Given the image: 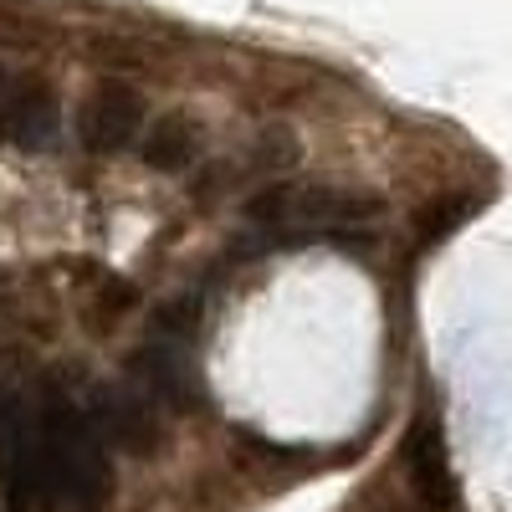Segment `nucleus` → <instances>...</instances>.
<instances>
[{
    "label": "nucleus",
    "mask_w": 512,
    "mask_h": 512,
    "mask_svg": "<svg viewBox=\"0 0 512 512\" xmlns=\"http://www.w3.org/2000/svg\"><path fill=\"white\" fill-rule=\"evenodd\" d=\"M379 210V200L354 195V190H333V185H292L272 180L267 190H256L246 205V221L262 231H292V236H354Z\"/></svg>",
    "instance_id": "1"
},
{
    "label": "nucleus",
    "mask_w": 512,
    "mask_h": 512,
    "mask_svg": "<svg viewBox=\"0 0 512 512\" xmlns=\"http://www.w3.org/2000/svg\"><path fill=\"white\" fill-rule=\"evenodd\" d=\"M82 405H88L108 451H128V456H154L159 451L164 420H159L154 400L139 390V384H93Z\"/></svg>",
    "instance_id": "2"
},
{
    "label": "nucleus",
    "mask_w": 512,
    "mask_h": 512,
    "mask_svg": "<svg viewBox=\"0 0 512 512\" xmlns=\"http://www.w3.org/2000/svg\"><path fill=\"white\" fill-rule=\"evenodd\" d=\"M0 82H6V72H0Z\"/></svg>",
    "instance_id": "9"
},
{
    "label": "nucleus",
    "mask_w": 512,
    "mask_h": 512,
    "mask_svg": "<svg viewBox=\"0 0 512 512\" xmlns=\"http://www.w3.org/2000/svg\"><path fill=\"white\" fill-rule=\"evenodd\" d=\"M57 93L36 77L21 82H0V144H16V149H47L57 139Z\"/></svg>",
    "instance_id": "5"
},
{
    "label": "nucleus",
    "mask_w": 512,
    "mask_h": 512,
    "mask_svg": "<svg viewBox=\"0 0 512 512\" xmlns=\"http://www.w3.org/2000/svg\"><path fill=\"white\" fill-rule=\"evenodd\" d=\"M128 379L154 400V405H169V410H195L205 405V384H200V369L190 359V344L180 338H164V333H149L144 344L128 359Z\"/></svg>",
    "instance_id": "3"
},
{
    "label": "nucleus",
    "mask_w": 512,
    "mask_h": 512,
    "mask_svg": "<svg viewBox=\"0 0 512 512\" xmlns=\"http://www.w3.org/2000/svg\"><path fill=\"white\" fill-rule=\"evenodd\" d=\"M200 154V123L190 113H164L149 134H144V164L159 175H180Z\"/></svg>",
    "instance_id": "7"
},
{
    "label": "nucleus",
    "mask_w": 512,
    "mask_h": 512,
    "mask_svg": "<svg viewBox=\"0 0 512 512\" xmlns=\"http://www.w3.org/2000/svg\"><path fill=\"white\" fill-rule=\"evenodd\" d=\"M144 128V98L128 82H98L77 103V139L88 154H123Z\"/></svg>",
    "instance_id": "4"
},
{
    "label": "nucleus",
    "mask_w": 512,
    "mask_h": 512,
    "mask_svg": "<svg viewBox=\"0 0 512 512\" xmlns=\"http://www.w3.org/2000/svg\"><path fill=\"white\" fill-rule=\"evenodd\" d=\"M405 466H410L415 497L431 507V512H451L456 507V477H451V456H446V441H441V425L436 420H415L410 425Z\"/></svg>",
    "instance_id": "6"
},
{
    "label": "nucleus",
    "mask_w": 512,
    "mask_h": 512,
    "mask_svg": "<svg viewBox=\"0 0 512 512\" xmlns=\"http://www.w3.org/2000/svg\"><path fill=\"white\" fill-rule=\"evenodd\" d=\"M246 159H251L256 169H267V175H282V169L297 164V139L287 134V128H262Z\"/></svg>",
    "instance_id": "8"
}]
</instances>
